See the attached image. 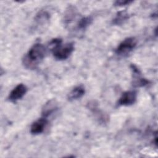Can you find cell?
<instances>
[{"label": "cell", "instance_id": "obj_1", "mask_svg": "<svg viewBox=\"0 0 158 158\" xmlns=\"http://www.w3.org/2000/svg\"><path fill=\"white\" fill-rule=\"evenodd\" d=\"M46 54L44 46L40 43L33 44L23 59L25 66L28 69H35L43 60Z\"/></svg>", "mask_w": 158, "mask_h": 158}, {"label": "cell", "instance_id": "obj_2", "mask_svg": "<svg viewBox=\"0 0 158 158\" xmlns=\"http://www.w3.org/2000/svg\"><path fill=\"white\" fill-rule=\"evenodd\" d=\"M60 38L52 39L49 44L52 46L51 51L54 58L58 60H64L69 57L74 51V45L72 43L62 44Z\"/></svg>", "mask_w": 158, "mask_h": 158}, {"label": "cell", "instance_id": "obj_3", "mask_svg": "<svg viewBox=\"0 0 158 158\" xmlns=\"http://www.w3.org/2000/svg\"><path fill=\"white\" fill-rule=\"evenodd\" d=\"M137 40L135 37H128L118 45L115 52L118 56H127L135 48Z\"/></svg>", "mask_w": 158, "mask_h": 158}, {"label": "cell", "instance_id": "obj_4", "mask_svg": "<svg viewBox=\"0 0 158 158\" xmlns=\"http://www.w3.org/2000/svg\"><path fill=\"white\" fill-rule=\"evenodd\" d=\"M87 107L99 123L106 124L108 122V115L99 108L98 102L94 101H89L87 104Z\"/></svg>", "mask_w": 158, "mask_h": 158}, {"label": "cell", "instance_id": "obj_5", "mask_svg": "<svg viewBox=\"0 0 158 158\" xmlns=\"http://www.w3.org/2000/svg\"><path fill=\"white\" fill-rule=\"evenodd\" d=\"M130 69L133 73L132 85L134 87H143L150 83L148 80L142 77L141 71L135 64H131L130 65Z\"/></svg>", "mask_w": 158, "mask_h": 158}, {"label": "cell", "instance_id": "obj_6", "mask_svg": "<svg viewBox=\"0 0 158 158\" xmlns=\"http://www.w3.org/2000/svg\"><path fill=\"white\" fill-rule=\"evenodd\" d=\"M27 91V86L23 83L18 84L9 93L8 99L10 102H15L22 99Z\"/></svg>", "mask_w": 158, "mask_h": 158}, {"label": "cell", "instance_id": "obj_7", "mask_svg": "<svg viewBox=\"0 0 158 158\" xmlns=\"http://www.w3.org/2000/svg\"><path fill=\"white\" fill-rule=\"evenodd\" d=\"M137 98V94L135 91H127L124 92L120 97L117 104L118 106H128L133 104Z\"/></svg>", "mask_w": 158, "mask_h": 158}, {"label": "cell", "instance_id": "obj_8", "mask_svg": "<svg viewBox=\"0 0 158 158\" xmlns=\"http://www.w3.org/2000/svg\"><path fill=\"white\" fill-rule=\"evenodd\" d=\"M48 123V118L42 117L35 121L31 125L30 133L32 135H39L42 133Z\"/></svg>", "mask_w": 158, "mask_h": 158}, {"label": "cell", "instance_id": "obj_9", "mask_svg": "<svg viewBox=\"0 0 158 158\" xmlns=\"http://www.w3.org/2000/svg\"><path fill=\"white\" fill-rule=\"evenodd\" d=\"M85 93V89L83 85H78L74 87L68 94L67 99L70 101H75L81 98Z\"/></svg>", "mask_w": 158, "mask_h": 158}, {"label": "cell", "instance_id": "obj_10", "mask_svg": "<svg viewBox=\"0 0 158 158\" xmlns=\"http://www.w3.org/2000/svg\"><path fill=\"white\" fill-rule=\"evenodd\" d=\"M57 107L55 101L53 100H51L47 102L42 110V117L48 118L49 116H50L52 113L55 112L57 110Z\"/></svg>", "mask_w": 158, "mask_h": 158}, {"label": "cell", "instance_id": "obj_11", "mask_svg": "<svg viewBox=\"0 0 158 158\" xmlns=\"http://www.w3.org/2000/svg\"><path fill=\"white\" fill-rule=\"evenodd\" d=\"M50 19V14L46 10H40L35 17V22L38 25H43L48 22Z\"/></svg>", "mask_w": 158, "mask_h": 158}, {"label": "cell", "instance_id": "obj_12", "mask_svg": "<svg viewBox=\"0 0 158 158\" xmlns=\"http://www.w3.org/2000/svg\"><path fill=\"white\" fill-rule=\"evenodd\" d=\"M130 18L129 14L127 10H121L117 13L115 17L112 20V24L115 25H120Z\"/></svg>", "mask_w": 158, "mask_h": 158}, {"label": "cell", "instance_id": "obj_13", "mask_svg": "<svg viewBox=\"0 0 158 158\" xmlns=\"http://www.w3.org/2000/svg\"><path fill=\"white\" fill-rule=\"evenodd\" d=\"M93 19L91 17H85L81 18L77 25V28L79 30H84L92 23Z\"/></svg>", "mask_w": 158, "mask_h": 158}, {"label": "cell", "instance_id": "obj_14", "mask_svg": "<svg viewBox=\"0 0 158 158\" xmlns=\"http://www.w3.org/2000/svg\"><path fill=\"white\" fill-rule=\"evenodd\" d=\"M133 2V1L129 0H117L114 2V6H123L128 5Z\"/></svg>", "mask_w": 158, "mask_h": 158}]
</instances>
